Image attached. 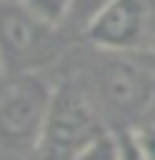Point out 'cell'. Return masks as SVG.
<instances>
[{
    "instance_id": "obj_1",
    "label": "cell",
    "mask_w": 155,
    "mask_h": 160,
    "mask_svg": "<svg viewBox=\"0 0 155 160\" xmlns=\"http://www.w3.org/2000/svg\"><path fill=\"white\" fill-rule=\"evenodd\" d=\"M103 133L109 130L103 128L90 95L82 87L63 82L54 87L35 155L38 160H76Z\"/></svg>"
},
{
    "instance_id": "obj_2",
    "label": "cell",
    "mask_w": 155,
    "mask_h": 160,
    "mask_svg": "<svg viewBox=\"0 0 155 160\" xmlns=\"http://www.w3.org/2000/svg\"><path fill=\"white\" fill-rule=\"evenodd\" d=\"M54 87L38 71L17 73L0 84V149L8 155L35 152L49 114Z\"/></svg>"
},
{
    "instance_id": "obj_3",
    "label": "cell",
    "mask_w": 155,
    "mask_h": 160,
    "mask_svg": "<svg viewBox=\"0 0 155 160\" xmlns=\"http://www.w3.org/2000/svg\"><path fill=\"white\" fill-rule=\"evenodd\" d=\"M95 95L106 111L117 117H142L155 103V73L147 62L106 52L93 68Z\"/></svg>"
},
{
    "instance_id": "obj_4",
    "label": "cell",
    "mask_w": 155,
    "mask_h": 160,
    "mask_svg": "<svg viewBox=\"0 0 155 160\" xmlns=\"http://www.w3.org/2000/svg\"><path fill=\"white\" fill-rule=\"evenodd\" d=\"M54 30L57 27L44 25L19 0H0V57L6 71L30 73L46 62Z\"/></svg>"
},
{
    "instance_id": "obj_5",
    "label": "cell",
    "mask_w": 155,
    "mask_h": 160,
    "mask_svg": "<svg viewBox=\"0 0 155 160\" xmlns=\"http://www.w3.org/2000/svg\"><path fill=\"white\" fill-rule=\"evenodd\" d=\"M147 30V3L144 0H112L85 25V35L101 52H125L142 46Z\"/></svg>"
},
{
    "instance_id": "obj_6",
    "label": "cell",
    "mask_w": 155,
    "mask_h": 160,
    "mask_svg": "<svg viewBox=\"0 0 155 160\" xmlns=\"http://www.w3.org/2000/svg\"><path fill=\"white\" fill-rule=\"evenodd\" d=\"M19 3L49 27H60L74 11V0H19Z\"/></svg>"
},
{
    "instance_id": "obj_7",
    "label": "cell",
    "mask_w": 155,
    "mask_h": 160,
    "mask_svg": "<svg viewBox=\"0 0 155 160\" xmlns=\"http://www.w3.org/2000/svg\"><path fill=\"white\" fill-rule=\"evenodd\" d=\"M76 160H117V144H114V133H103L93 147H87Z\"/></svg>"
},
{
    "instance_id": "obj_8",
    "label": "cell",
    "mask_w": 155,
    "mask_h": 160,
    "mask_svg": "<svg viewBox=\"0 0 155 160\" xmlns=\"http://www.w3.org/2000/svg\"><path fill=\"white\" fill-rule=\"evenodd\" d=\"M131 133H133V138H136L142 155H144L147 160H155V122L152 119H144V122L133 125Z\"/></svg>"
},
{
    "instance_id": "obj_9",
    "label": "cell",
    "mask_w": 155,
    "mask_h": 160,
    "mask_svg": "<svg viewBox=\"0 0 155 160\" xmlns=\"http://www.w3.org/2000/svg\"><path fill=\"white\" fill-rule=\"evenodd\" d=\"M114 144H117V160H147L139 149L131 128H125L122 133H114Z\"/></svg>"
},
{
    "instance_id": "obj_10",
    "label": "cell",
    "mask_w": 155,
    "mask_h": 160,
    "mask_svg": "<svg viewBox=\"0 0 155 160\" xmlns=\"http://www.w3.org/2000/svg\"><path fill=\"white\" fill-rule=\"evenodd\" d=\"M106 3H112V0H74V11H71V17L79 19L82 27H85L87 22H90L103 6H106Z\"/></svg>"
},
{
    "instance_id": "obj_11",
    "label": "cell",
    "mask_w": 155,
    "mask_h": 160,
    "mask_svg": "<svg viewBox=\"0 0 155 160\" xmlns=\"http://www.w3.org/2000/svg\"><path fill=\"white\" fill-rule=\"evenodd\" d=\"M144 62L150 68H152V73H155V35L147 41V49H144Z\"/></svg>"
},
{
    "instance_id": "obj_12",
    "label": "cell",
    "mask_w": 155,
    "mask_h": 160,
    "mask_svg": "<svg viewBox=\"0 0 155 160\" xmlns=\"http://www.w3.org/2000/svg\"><path fill=\"white\" fill-rule=\"evenodd\" d=\"M8 73V71H6V62H3V57H0V82H3V76Z\"/></svg>"
},
{
    "instance_id": "obj_13",
    "label": "cell",
    "mask_w": 155,
    "mask_h": 160,
    "mask_svg": "<svg viewBox=\"0 0 155 160\" xmlns=\"http://www.w3.org/2000/svg\"><path fill=\"white\" fill-rule=\"evenodd\" d=\"M147 119H152V122H155V103H152V109L147 111Z\"/></svg>"
}]
</instances>
